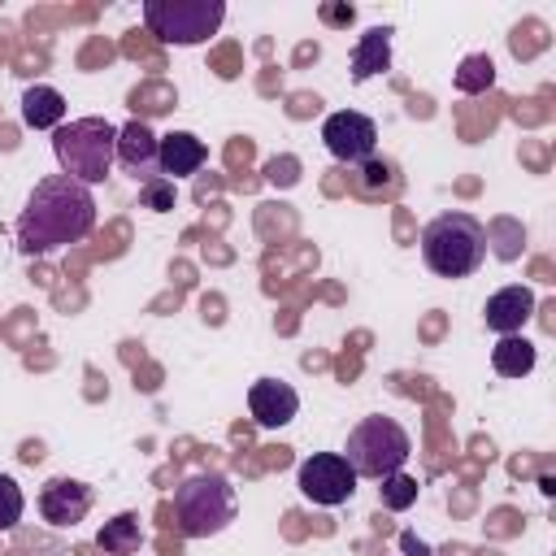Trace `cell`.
Masks as SVG:
<instances>
[{"instance_id": "6da1fadb", "label": "cell", "mask_w": 556, "mask_h": 556, "mask_svg": "<svg viewBox=\"0 0 556 556\" xmlns=\"http://www.w3.org/2000/svg\"><path fill=\"white\" fill-rule=\"evenodd\" d=\"M91 226H96L91 187L65 178V174H48L35 182V191L26 195V204L17 213V248H22V256H48L65 243L87 239Z\"/></svg>"}, {"instance_id": "7a4b0ae2", "label": "cell", "mask_w": 556, "mask_h": 556, "mask_svg": "<svg viewBox=\"0 0 556 556\" xmlns=\"http://www.w3.org/2000/svg\"><path fill=\"white\" fill-rule=\"evenodd\" d=\"M486 226L473 213H439L421 230V261L439 278H469L486 261Z\"/></svg>"}, {"instance_id": "3957f363", "label": "cell", "mask_w": 556, "mask_h": 556, "mask_svg": "<svg viewBox=\"0 0 556 556\" xmlns=\"http://www.w3.org/2000/svg\"><path fill=\"white\" fill-rule=\"evenodd\" d=\"M52 152H56V165L65 178L96 187L109 178V169L117 161V126L104 117H74L65 126H56Z\"/></svg>"}, {"instance_id": "277c9868", "label": "cell", "mask_w": 556, "mask_h": 556, "mask_svg": "<svg viewBox=\"0 0 556 556\" xmlns=\"http://www.w3.org/2000/svg\"><path fill=\"white\" fill-rule=\"evenodd\" d=\"M239 513V495L226 473L200 469L174 486V521L182 539H208L222 534Z\"/></svg>"}, {"instance_id": "5b68a950", "label": "cell", "mask_w": 556, "mask_h": 556, "mask_svg": "<svg viewBox=\"0 0 556 556\" xmlns=\"http://www.w3.org/2000/svg\"><path fill=\"white\" fill-rule=\"evenodd\" d=\"M339 456L352 465L356 478H378L382 482V478H391V473H400L408 465L413 439H408V430L395 417L374 413V417H361L348 430V447Z\"/></svg>"}, {"instance_id": "8992f818", "label": "cell", "mask_w": 556, "mask_h": 556, "mask_svg": "<svg viewBox=\"0 0 556 556\" xmlns=\"http://www.w3.org/2000/svg\"><path fill=\"white\" fill-rule=\"evenodd\" d=\"M226 22V4L222 0H148L143 4V26L161 39V43H204L208 35H217V26Z\"/></svg>"}, {"instance_id": "52a82bcc", "label": "cell", "mask_w": 556, "mask_h": 556, "mask_svg": "<svg viewBox=\"0 0 556 556\" xmlns=\"http://www.w3.org/2000/svg\"><path fill=\"white\" fill-rule=\"evenodd\" d=\"M295 486L304 500H313L321 508H339L356 495V473L339 452H313L308 460H300Z\"/></svg>"}, {"instance_id": "ba28073f", "label": "cell", "mask_w": 556, "mask_h": 556, "mask_svg": "<svg viewBox=\"0 0 556 556\" xmlns=\"http://www.w3.org/2000/svg\"><path fill=\"white\" fill-rule=\"evenodd\" d=\"M321 143H326V152H330L334 161L361 165V161H369L374 148H378V126H374V117H365V113H356V109H339V113H330V117L321 122Z\"/></svg>"}, {"instance_id": "9c48e42d", "label": "cell", "mask_w": 556, "mask_h": 556, "mask_svg": "<svg viewBox=\"0 0 556 556\" xmlns=\"http://www.w3.org/2000/svg\"><path fill=\"white\" fill-rule=\"evenodd\" d=\"M91 486L78 482V478H48L43 491H39V517L56 530H70L78 526L87 513H91Z\"/></svg>"}, {"instance_id": "30bf717a", "label": "cell", "mask_w": 556, "mask_h": 556, "mask_svg": "<svg viewBox=\"0 0 556 556\" xmlns=\"http://www.w3.org/2000/svg\"><path fill=\"white\" fill-rule=\"evenodd\" d=\"M248 413H252L256 426L278 430V426H287V421L300 413V395H295V387L282 382V378H256V382L248 387Z\"/></svg>"}, {"instance_id": "8fae6325", "label": "cell", "mask_w": 556, "mask_h": 556, "mask_svg": "<svg viewBox=\"0 0 556 556\" xmlns=\"http://www.w3.org/2000/svg\"><path fill=\"white\" fill-rule=\"evenodd\" d=\"M204 161H208V148H204V139H195L191 130H174V135H165V139L156 143V169H161V178H169V182L191 178Z\"/></svg>"}, {"instance_id": "7c38bea8", "label": "cell", "mask_w": 556, "mask_h": 556, "mask_svg": "<svg viewBox=\"0 0 556 556\" xmlns=\"http://www.w3.org/2000/svg\"><path fill=\"white\" fill-rule=\"evenodd\" d=\"M156 135H152V126L148 122H139V117H130L126 126H117V161L139 178V182H148V178H156L152 169H156Z\"/></svg>"}, {"instance_id": "4fadbf2b", "label": "cell", "mask_w": 556, "mask_h": 556, "mask_svg": "<svg viewBox=\"0 0 556 556\" xmlns=\"http://www.w3.org/2000/svg\"><path fill=\"white\" fill-rule=\"evenodd\" d=\"M530 313H534V291L530 287H500L482 308V317L495 334H521Z\"/></svg>"}, {"instance_id": "5bb4252c", "label": "cell", "mask_w": 556, "mask_h": 556, "mask_svg": "<svg viewBox=\"0 0 556 556\" xmlns=\"http://www.w3.org/2000/svg\"><path fill=\"white\" fill-rule=\"evenodd\" d=\"M391 26H369L352 48V83H365L374 74H387L391 65Z\"/></svg>"}, {"instance_id": "9a60e30c", "label": "cell", "mask_w": 556, "mask_h": 556, "mask_svg": "<svg viewBox=\"0 0 556 556\" xmlns=\"http://www.w3.org/2000/svg\"><path fill=\"white\" fill-rule=\"evenodd\" d=\"M22 122L30 130H56V126H65V96L56 87H48V83L26 87V96H22Z\"/></svg>"}, {"instance_id": "2e32d148", "label": "cell", "mask_w": 556, "mask_h": 556, "mask_svg": "<svg viewBox=\"0 0 556 556\" xmlns=\"http://www.w3.org/2000/svg\"><path fill=\"white\" fill-rule=\"evenodd\" d=\"M491 365L504 378H526L534 369V343L526 334H500V343L491 348Z\"/></svg>"}, {"instance_id": "e0dca14e", "label": "cell", "mask_w": 556, "mask_h": 556, "mask_svg": "<svg viewBox=\"0 0 556 556\" xmlns=\"http://www.w3.org/2000/svg\"><path fill=\"white\" fill-rule=\"evenodd\" d=\"M139 543H143V530H139V517H135V513H117V517L104 521L100 534H96V547L109 552V556H135Z\"/></svg>"}, {"instance_id": "ac0fdd59", "label": "cell", "mask_w": 556, "mask_h": 556, "mask_svg": "<svg viewBox=\"0 0 556 556\" xmlns=\"http://www.w3.org/2000/svg\"><path fill=\"white\" fill-rule=\"evenodd\" d=\"M356 169H361V174H356V191H361L365 200H378V195H395V191H400V169H395V161L369 156V161H361Z\"/></svg>"}, {"instance_id": "d6986e66", "label": "cell", "mask_w": 556, "mask_h": 556, "mask_svg": "<svg viewBox=\"0 0 556 556\" xmlns=\"http://www.w3.org/2000/svg\"><path fill=\"white\" fill-rule=\"evenodd\" d=\"M452 83H456V91H465V96H482V91L495 87V61H491L486 52H469V56L456 65Z\"/></svg>"}, {"instance_id": "ffe728a7", "label": "cell", "mask_w": 556, "mask_h": 556, "mask_svg": "<svg viewBox=\"0 0 556 556\" xmlns=\"http://www.w3.org/2000/svg\"><path fill=\"white\" fill-rule=\"evenodd\" d=\"M22 513H26V495H22V486H17L9 473H0V534L13 530V526L22 521Z\"/></svg>"}, {"instance_id": "44dd1931", "label": "cell", "mask_w": 556, "mask_h": 556, "mask_svg": "<svg viewBox=\"0 0 556 556\" xmlns=\"http://www.w3.org/2000/svg\"><path fill=\"white\" fill-rule=\"evenodd\" d=\"M413 500H417V478H408L404 469L391 473V478H382V504H387L391 513H404Z\"/></svg>"}, {"instance_id": "7402d4cb", "label": "cell", "mask_w": 556, "mask_h": 556, "mask_svg": "<svg viewBox=\"0 0 556 556\" xmlns=\"http://www.w3.org/2000/svg\"><path fill=\"white\" fill-rule=\"evenodd\" d=\"M139 204L143 208H152V213H165V208H174V182L169 178H148L143 187H139Z\"/></svg>"}, {"instance_id": "603a6c76", "label": "cell", "mask_w": 556, "mask_h": 556, "mask_svg": "<svg viewBox=\"0 0 556 556\" xmlns=\"http://www.w3.org/2000/svg\"><path fill=\"white\" fill-rule=\"evenodd\" d=\"M295 169H300V165H295L291 156H282V161H269V165H265L269 182H282V187H287V182H295Z\"/></svg>"}, {"instance_id": "cb8c5ba5", "label": "cell", "mask_w": 556, "mask_h": 556, "mask_svg": "<svg viewBox=\"0 0 556 556\" xmlns=\"http://www.w3.org/2000/svg\"><path fill=\"white\" fill-rule=\"evenodd\" d=\"M321 17L326 22H352V4L348 9H321Z\"/></svg>"}]
</instances>
